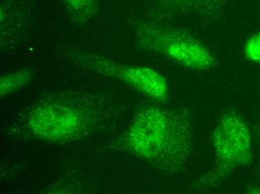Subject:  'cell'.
Returning <instances> with one entry per match:
<instances>
[{"instance_id":"4","label":"cell","mask_w":260,"mask_h":194,"mask_svg":"<svg viewBox=\"0 0 260 194\" xmlns=\"http://www.w3.org/2000/svg\"><path fill=\"white\" fill-rule=\"evenodd\" d=\"M74 58L81 65L101 75L113 77L153 100L158 102L169 100L168 82L161 74L150 67L126 65L88 53H75Z\"/></svg>"},{"instance_id":"1","label":"cell","mask_w":260,"mask_h":194,"mask_svg":"<svg viewBox=\"0 0 260 194\" xmlns=\"http://www.w3.org/2000/svg\"><path fill=\"white\" fill-rule=\"evenodd\" d=\"M191 125L184 115L149 107L136 115L122 137V146L158 168L179 171L193 150Z\"/></svg>"},{"instance_id":"5","label":"cell","mask_w":260,"mask_h":194,"mask_svg":"<svg viewBox=\"0 0 260 194\" xmlns=\"http://www.w3.org/2000/svg\"><path fill=\"white\" fill-rule=\"evenodd\" d=\"M30 132L40 140L64 143L81 135L85 120L76 108L61 104H44L32 111L28 120Z\"/></svg>"},{"instance_id":"2","label":"cell","mask_w":260,"mask_h":194,"mask_svg":"<svg viewBox=\"0 0 260 194\" xmlns=\"http://www.w3.org/2000/svg\"><path fill=\"white\" fill-rule=\"evenodd\" d=\"M215 165L193 184L191 190L206 192L216 187L239 167L251 162V135L248 126L237 113H225L212 134Z\"/></svg>"},{"instance_id":"3","label":"cell","mask_w":260,"mask_h":194,"mask_svg":"<svg viewBox=\"0 0 260 194\" xmlns=\"http://www.w3.org/2000/svg\"><path fill=\"white\" fill-rule=\"evenodd\" d=\"M136 37L139 47L161 55L182 67L193 70H210L216 59L199 39L185 30L158 22H137Z\"/></svg>"},{"instance_id":"7","label":"cell","mask_w":260,"mask_h":194,"mask_svg":"<svg viewBox=\"0 0 260 194\" xmlns=\"http://www.w3.org/2000/svg\"><path fill=\"white\" fill-rule=\"evenodd\" d=\"M72 17L79 21L92 18L98 10V0H62Z\"/></svg>"},{"instance_id":"6","label":"cell","mask_w":260,"mask_h":194,"mask_svg":"<svg viewBox=\"0 0 260 194\" xmlns=\"http://www.w3.org/2000/svg\"><path fill=\"white\" fill-rule=\"evenodd\" d=\"M152 14L158 17L199 14L215 17L222 12L225 0H149Z\"/></svg>"},{"instance_id":"9","label":"cell","mask_w":260,"mask_h":194,"mask_svg":"<svg viewBox=\"0 0 260 194\" xmlns=\"http://www.w3.org/2000/svg\"><path fill=\"white\" fill-rule=\"evenodd\" d=\"M245 56L248 61L260 64V31L253 34L245 43Z\"/></svg>"},{"instance_id":"8","label":"cell","mask_w":260,"mask_h":194,"mask_svg":"<svg viewBox=\"0 0 260 194\" xmlns=\"http://www.w3.org/2000/svg\"><path fill=\"white\" fill-rule=\"evenodd\" d=\"M32 72L29 70H19L5 74L0 80L1 97L15 92L31 81Z\"/></svg>"}]
</instances>
